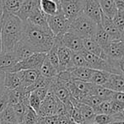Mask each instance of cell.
<instances>
[{"label":"cell","mask_w":124,"mask_h":124,"mask_svg":"<svg viewBox=\"0 0 124 124\" xmlns=\"http://www.w3.org/2000/svg\"><path fill=\"white\" fill-rule=\"evenodd\" d=\"M98 25H99L89 18L85 13H83L71 22L69 31L76 33L83 39L92 38L96 31Z\"/></svg>","instance_id":"3"},{"label":"cell","mask_w":124,"mask_h":124,"mask_svg":"<svg viewBox=\"0 0 124 124\" xmlns=\"http://www.w3.org/2000/svg\"><path fill=\"white\" fill-rule=\"evenodd\" d=\"M0 123L6 124H20L14 108L11 106L8 105L7 107L0 113Z\"/></svg>","instance_id":"24"},{"label":"cell","mask_w":124,"mask_h":124,"mask_svg":"<svg viewBox=\"0 0 124 124\" xmlns=\"http://www.w3.org/2000/svg\"><path fill=\"white\" fill-rule=\"evenodd\" d=\"M41 101L35 95L34 93L31 92L29 95V106L33 110L35 111L36 113H38L40 110V106H41Z\"/></svg>","instance_id":"41"},{"label":"cell","mask_w":124,"mask_h":124,"mask_svg":"<svg viewBox=\"0 0 124 124\" xmlns=\"http://www.w3.org/2000/svg\"><path fill=\"white\" fill-rule=\"evenodd\" d=\"M104 87L113 92H124V77L121 74H110Z\"/></svg>","instance_id":"18"},{"label":"cell","mask_w":124,"mask_h":124,"mask_svg":"<svg viewBox=\"0 0 124 124\" xmlns=\"http://www.w3.org/2000/svg\"><path fill=\"white\" fill-rule=\"evenodd\" d=\"M39 116L35 111H33L31 107H28L25 116L23 118V124H36L38 122Z\"/></svg>","instance_id":"36"},{"label":"cell","mask_w":124,"mask_h":124,"mask_svg":"<svg viewBox=\"0 0 124 124\" xmlns=\"http://www.w3.org/2000/svg\"><path fill=\"white\" fill-rule=\"evenodd\" d=\"M84 57H85V61L87 62L89 65V68L93 70H98V71H105V72H108L110 74H116V69H114L112 65L108 62L107 60L102 58V57H97L95 55L90 53L87 51L83 49L80 52Z\"/></svg>","instance_id":"5"},{"label":"cell","mask_w":124,"mask_h":124,"mask_svg":"<svg viewBox=\"0 0 124 124\" xmlns=\"http://www.w3.org/2000/svg\"><path fill=\"white\" fill-rule=\"evenodd\" d=\"M24 0H1L4 13L16 15L20 10Z\"/></svg>","instance_id":"26"},{"label":"cell","mask_w":124,"mask_h":124,"mask_svg":"<svg viewBox=\"0 0 124 124\" xmlns=\"http://www.w3.org/2000/svg\"><path fill=\"white\" fill-rule=\"evenodd\" d=\"M57 37L62 46L69 48L72 52H80L84 49V39L73 31H69Z\"/></svg>","instance_id":"10"},{"label":"cell","mask_w":124,"mask_h":124,"mask_svg":"<svg viewBox=\"0 0 124 124\" xmlns=\"http://www.w3.org/2000/svg\"><path fill=\"white\" fill-rule=\"evenodd\" d=\"M0 124H6V123H0Z\"/></svg>","instance_id":"55"},{"label":"cell","mask_w":124,"mask_h":124,"mask_svg":"<svg viewBox=\"0 0 124 124\" xmlns=\"http://www.w3.org/2000/svg\"><path fill=\"white\" fill-rule=\"evenodd\" d=\"M111 101L124 103V92H113Z\"/></svg>","instance_id":"46"},{"label":"cell","mask_w":124,"mask_h":124,"mask_svg":"<svg viewBox=\"0 0 124 124\" xmlns=\"http://www.w3.org/2000/svg\"><path fill=\"white\" fill-rule=\"evenodd\" d=\"M39 71L41 76L47 78H53L55 77H57V74H58V71L51 64V62L46 58V56Z\"/></svg>","instance_id":"31"},{"label":"cell","mask_w":124,"mask_h":124,"mask_svg":"<svg viewBox=\"0 0 124 124\" xmlns=\"http://www.w3.org/2000/svg\"><path fill=\"white\" fill-rule=\"evenodd\" d=\"M40 9L46 15H55L59 12L58 3L52 0H40Z\"/></svg>","instance_id":"25"},{"label":"cell","mask_w":124,"mask_h":124,"mask_svg":"<svg viewBox=\"0 0 124 124\" xmlns=\"http://www.w3.org/2000/svg\"><path fill=\"white\" fill-rule=\"evenodd\" d=\"M92 39H94L96 43L102 48V50H104L105 48L106 47L109 42L111 41V39H110L109 36L107 35V33L103 30L101 25H99L98 27H97V30L95 31V35L93 36Z\"/></svg>","instance_id":"29"},{"label":"cell","mask_w":124,"mask_h":124,"mask_svg":"<svg viewBox=\"0 0 124 124\" xmlns=\"http://www.w3.org/2000/svg\"><path fill=\"white\" fill-rule=\"evenodd\" d=\"M14 52H15V56H16L19 62H20V61L25 60V59L28 58V57H31V55H33V54L35 53V52L22 41H20V42L18 43V45L16 46Z\"/></svg>","instance_id":"30"},{"label":"cell","mask_w":124,"mask_h":124,"mask_svg":"<svg viewBox=\"0 0 124 124\" xmlns=\"http://www.w3.org/2000/svg\"><path fill=\"white\" fill-rule=\"evenodd\" d=\"M25 21L18 16L3 12L0 33L2 40V52H14L23 36Z\"/></svg>","instance_id":"1"},{"label":"cell","mask_w":124,"mask_h":124,"mask_svg":"<svg viewBox=\"0 0 124 124\" xmlns=\"http://www.w3.org/2000/svg\"><path fill=\"white\" fill-rule=\"evenodd\" d=\"M46 56V53H34L28 58L17 62L16 65L9 72L16 73L23 70H30V69L40 70L43 62L45 61Z\"/></svg>","instance_id":"7"},{"label":"cell","mask_w":124,"mask_h":124,"mask_svg":"<svg viewBox=\"0 0 124 124\" xmlns=\"http://www.w3.org/2000/svg\"><path fill=\"white\" fill-rule=\"evenodd\" d=\"M54 45L57 46V56L59 59V73L63 71L70 72L74 69L72 63V51L62 46L59 38L57 36H55Z\"/></svg>","instance_id":"8"},{"label":"cell","mask_w":124,"mask_h":124,"mask_svg":"<svg viewBox=\"0 0 124 124\" xmlns=\"http://www.w3.org/2000/svg\"><path fill=\"white\" fill-rule=\"evenodd\" d=\"M101 25L102 26L103 30L107 33L111 41H116V40L121 39L122 33L118 31V29L114 25L112 20L105 15L104 14H101Z\"/></svg>","instance_id":"15"},{"label":"cell","mask_w":124,"mask_h":124,"mask_svg":"<svg viewBox=\"0 0 124 124\" xmlns=\"http://www.w3.org/2000/svg\"><path fill=\"white\" fill-rule=\"evenodd\" d=\"M123 32H124V31H123Z\"/></svg>","instance_id":"58"},{"label":"cell","mask_w":124,"mask_h":124,"mask_svg":"<svg viewBox=\"0 0 124 124\" xmlns=\"http://www.w3.org/2000/svg\"><path fill=\"white\" fill-rule=\"evenodd\" d=\"M71 102H72L73 106H75L76 108H78V111H80L81 115L83 116L84 119H85V124H90L93 123L94 117L95 116V113L94 112V110L91 107H90L89 106L85 104H83L81 102L75 101L73 98H71Z\"/></svg>","instance_id":"20"},{"label":"cell","mask_w":124,"mask_h":124,"mask_svg":"<svg viewBox=\"0 0 124 124\" xmlns=\"http://www.w3.org/2000/svg\"><path fill=\"white\" fill-rule=\"evenodd\" d=\"M49 88L50 87H46V88H40V89H36L34 91H32V93H34L36 96L38 97L41 101L46 98V95H47L48 91H49Z\"/></svg>","instance_id":"44"},{"label":"cell","mask_w":124,"mask_h":124,"mask_svg":"<svg viewBox=\"0 0 124 124\" xmlns=\"http://www.w3.org/2000/svg\"><path fill=\"white\" fill-rule=\"evenodd\" d=\"M8 104V91L5 90L4 93L3 94L1 97H0V113L7 107Z\"/></svg>","instance_id":"45"},{"label":"cell","mask_w":124,"mask_h":124,"mask_svg":"<svg viewBox=\"0 0 124 124\" xmlns=\"http://www.w3.org/2000/svg\"><path fill=\"white\" fill-rule=\"evenodd\" d=\"M73 83H74V86L76 87L80 92L84 93L85 95H89L90 90L92 86V83H89V82H85V81H81V80H77V79H73Z\"/></svg>","instance_id":"38"},{"label":"cell","mask_w":124,"mask_h":124,"mask_svg":"<svg viewBox=\"0 0 124 124\" xmlns=\"http://www.w3.org/2000/svg\"><path fill=\"white\" fill-rule=\"evenodd\" d=\"M39 120L43 124H59L58 116H56V115L45 116V117H39Z\"/></svg>","instance_id":"43"},{"label":"cell","mask_w":124,"mask_h":124,"mask_svg":"<svg viewBox=\"0 0 124 124\" xmlns=\"http://www.w3.org/2000/svg\"><path fill=\"white\" fill-rule=\"evenodd\" d=\"M112 21L116 27L118 29L120 32H123L124 31V11H119L116 13L114 17L112 18Z\"/></svg>","instance_id":"39"},{"label":"cell","mask_w":124,"mask_h":124,"mask_svg":"<svg viewBox=\"0 0 124 124\" xmlns=\"http://www.w3.org/2000/svg\"><path fill=\"white\" fill-rule=\"evenodd\" d=\"M72 63L74 69L75 68H89L88 63L80 52H72Z\"/></svg>","instance_id":"34"},{"label":"cell","mask_w":124,"mask_h":124,"mask_svg":"<svg viewBox=\"0 0 124 124\" xmlns=\"http://www.w3.org/2000/svg\"><path fill=\"white\" fill-rule=\"evenodd\" d=\"M90 124H95V123H90Z\"/></svg>","instance_id":"56"},{"label":"cell","mask_w":124,"mask_h":124,"mask_svg":"<svg viewBox=\"0 0 124 124\" xmlns=\"http://www.w3.org/2000/svg\"><path fill=\"white\" fill-rule=\"evenodd\" d=\"M102 101H104V100L99 98V97H97V96L91 95H86L83 98V100H82L81 103L87 105V106H89L90 107H91L92 109L94 110V109H95Z\"/></svg>","instance_id":"35"},{"label":"cell","mask_w":124,"mask_h":124,"mask_svg":"<svg viewBox=\"0 0 124 124\" xmlns=\"http://www.w3.org/2000/svg\"><path fill=\"white\" fill-rule=\"evenodd\" d=\"M36 124H43V123H41V122H40V120H39V119H38V122H37V123H36Z\"/></svg>","instance_id":"54"},{"label":"cell","mask_w":124,"mask_h":124,"mask_svg":"<svg viewBox=\"0 0 124 124\" xmlns=\"http://www.w3.org/2000/svg\"><path fill=\"white\" fill-rule=\"evenodd\" d=\"M46 58L51 62V64L58 71V74H59V59H58V56H57V46L54 44L53 46L52 47V49L46 53Z\"/></svg>","instance_id":"33"},{"label":"cell","mask_w":124,"mask_h":124,"mask_svg":"<svg viewBox=\"0 0 124 124\" xmlns=\"http://www.w3.org/2000/svg\"><path fill=\"white\" fill-rule=\"evenodd\" d=\"M57 102H58V99L53 95V93L49 88V91H48L46 98L41 101L40 110L37 113L39 117H45V116L56 115Z\"/></svg>","instance_id":"11"},{"label":"cell","mask_w":124,"mask_h":124,"mask_svg":"<svg viewBox=\"0 0 124 124\" xmlns=\"http://www.w3.org/2000/svg\"><path fill=\"white\" fill-rule=\"evenodd\" d=\"M55 36L50 29H42L25 20L21 41L35 53H47L54 44Z\"/></svg>","instance_id":"2"},{"label":"cell","mask_w":124,"mask_h":124,"mask_svg":"<svg viewBox=\"0 0 124 124\" xmlns=\"http://www.w3.org/2000/svg\"><path fill=\"white\" fill-rule=\"evenodd\" d=\"M109 76H110V73H108V72L94 70L91 80H90V83L94 84V85H96L104 86L105 84L107 82Z\"/></svg>","instance_id":"32"},{"label":"cell","mask_w":124,"mask_h":124,"mask_svg":"<svg viewBox=\"0 0 124 124\" xmlns=\"http://www.w3.org/2000/svg\"><path fill=\"white\" fill-rule=\"evenodd\" d=\"M21 85V80L19 76L18 72H5L4 73V79H3V86L6 91H12L19 87Z\"/></svg>","instance_id":"19"},{"label":"cell","mask_w":124,"mask_h":124,"mask_svg":"<svg viewBox=\"0 0 124 124\" xmlns=\"http://www.w3.org/2000/svg\"><path fill=\"white\" fill-rule=\"evenodd\" d=\"M116 8L119 11H124V0H113Z\"/></svg>","instance_id":"50"},{"label":"cell","mask_w":124,"mask_h":124,"mask_svg":"<svg viewBox=\"0 0 124 124\" xmlns=\"http://www.w3.org/2000/svg\"><path fill=\"white\" fill-rule=\"evenodd\" d=\"M116 67L119 71V74L121 75H124V58L116 62Z\"/></svg>","instance_id":"48"},{"label":"cell","mask_w":124,"mask_h":124,"mask_svg":"<svg viewBox=\"0 0 124 124\" xmlns=\"http://www.w3.org/2000/svg\"><path fill=\"white\" fill-rule=\"evenodd\" d=\"M124 110V103L111 101V115L117 114Z\"/></svg>","instance_id":"42"},{"label":"cell","mask_w":124,"mask_h":124,"mask_svg":"<svg viewBox=\"0 0 124 124\" xmlns=\"http://www.w3.org/2000/svg\"><path fill=\"white\" fill-rule=\"evenodd\" d=\"M103 57L108 61L118 62L124 58V41L122 40L111 41L103 50Z\"/></svg>","instance_id":"9"},{"label":"cell","mask_w":124,"mask_h":124,"mask_svg":"<svg viewBox=\"0 0 124 124\" xmlns=\"http://www.w3.org/2000/svg\"><path fill=\"white\" fill-rule=\"evenodd\" d=\"M2 52V40H1V33H0V54Z\"/></svg>","instance_id":"53"},{"label":"cell","mask_w":124,"mask_h":124,"mask_svg":"<svg viewBox=\"0 0 124 124\" xmlns=\"http://www.w3.org/2000/svg\"><path fill=\"white\" fill-rule=\"evenodd\" d=\"M111 123H113V117L111 115L97 114L93 120V123L95 124H111Z\"/></svg>","instance_id":"40"},{"label":"cell","mask_w":124,"mask_h":124,"mask_svg":"<svg viewBox=\"0 0 124 124\" xmlns=\"http://www.w3.org/2000/svg\"><path fill=\"white\" fill-rule=\"evenodd\" d=\"M26 20L35 26L42 28V29H49L47 20H46V15L40 8L36 9L34 13L31 14V16Z\"/></svg>","instance_id":"21"},{"label":"cell","mask_w":124,"mask_h":124,"mask_svg":"<svg viewBox=\"0 0 124 124\" xmlns=\"http://www.w3.org/2000/svg\"><path fill=\"white\" fill-rule=\"evenodd\" d=\"M111 124H124L123 121H116V122H113Z\"/></svg>","instance_id":"52"},{"label":"cell","mask_w":124,"mask_h":124,"mask_svg":"<svg viewBox=\"0 0 124 124\" xmlns=\"http://www.w3.org/2000/svg\"><path fill=\"white\" fill-rule=\"evenodd\" d=\"M50 90H52L53 95L64 105H67L68 103L70 102L71 96L69 90L62 82L57 79V77L52 78L50 85Z\"/></svg>","instance_id":"12"},{"label":"cell","mask_w":124,"mask_h":124,"mask_svg":"<svg viewBox=\"0 0 124 124\" xmlns=\"http://www.w3.org/2000/svg\"><path fill=\"white\" fill-rule=\"evenodd\" d=\"M98 3L102 13L112 20L114 15L117 12V8L115 5L114 1L113 0H98Z\"/></svg>","instance_id":"27"},{"label":"cell","mask_w":124,"mask_h":124,"mask_svg":"<svg viewBox=\"0 0 124 124\" xmlns=\"http://www.w3.org/2000/svg\"><path fill=\"white\" fill-rule=\"evenodd\" d=\"M113 117V122L116 121H123L124 122V110L121 112L117 113V114L115 115H111Z\"/></svg>","instance_id":"49"},{"label":"cell","mask_w":124,"mask_h":124,"mask_svg":"<svg viewBox=\"0 0 124 124\" xmlns=\"http://www.w3.org/2000/svg\"><path fill=\"white\" fill-rule=\"evenodd\" d=\"M3 79H4V72L0 71V97L4 93V86H3Z\"/></svg>","instance_id":"47"},{"label":"cell","mask_w":124,"mask_h":124,"mask_svg":"<svg viewBox=\"0 0 124 124\" xmlns=\"http://www.w3.org/2000/svg\"><path fill=\"white\" fill-rule=\"evenodd\" d=\"M19 62L15 52H1L0 54V71L9 72Z\"/></svg>","instance_id":"17"},{"label":"cell","mask_w":124,"mask_h":124,"mask_svg":"<svg viewBox=\"0 0 124 124\" xmlns=\"http://www.w3.org/2000/svg\"><path fill=\"white\" fill-rule=\"evenodd\" d=\"M57 3L61 13L71 23L84 13L85 0H60Z\"/></svg>","instance_id":"4"},{"label":"cell","mask_w":124,"mask_h":124,"mask_svg":"<svg viewBox=\"0 0 124 124\" xmlns=\"http://www.w3.org/2000/svg\"><path fill=\"white\" fill-rule=\"evenodd\" d=\"M89 95H95V96L99 97V98L104 100V101H111V96L113 95V91L105 88L104 86L92 84L91 89H90Z\"/></svg>","instance_id":"23"},{"label":"cell","mask_w":124,"mask_h":124,"mask_svg":"<svg viewBox=\"0 0 124 124\" xmlns=\"http://www.w3.org/2000/svg\"><path fill=\"white\" fill-rule=\"evenodd\" d=\"M38 8H40V0H24L16 16L25 21Z\"/></svg>","instance_id":"14"},{"label":"cell","mask_w":124,"mask_h":124,"mask_svg":"<svg viewBox=\"0 0 124 124\" xmlns=\"http://www.w3.org/2000/svg\"><path fill=\"white\" fill-rule=\"evenodd\" d=\"M84 49L90 53L97 57H103V50L96 43V41L92 38H85L84 39Z\"/></svg>","instance_id":"28"},{"label":"cell","mask_w":124,"mask_h":124,"mask_svg":"<svg viewBox=\"0 0 124 124\" xmlns=\"http://www.w3.org/2000/svg\"><path fill=\"white\" fill-rule=\"evenodd\" d=\"M123 77H124V75H123Z\"/></svg>","instance_id":"57"},{"label":"cell","mask_w":124,"mask_h":124,"mask_svg":"<svg viewBox=\"0 0 124 124\" xmlns=\"http://www.w3.org/2000/svg\"><path fill=\"white\" fill-rule=\"evenodd\" d=\"M3 15V6H2V3H1V0H0V26H1Z\"/></svg>","instance_id":"51"},{"label":"cell","mask_w":124,"mask_h":124,"mask_svg":"<svg viewBox=\"0 0 124 124\" xmlns=\"http://www.w3.org/2000/svg\"><path fill=\"white\" fill-rule=\"evenodd\" d=\"M84 13L97 25H101L102 11L99 5L98 0H85Z\"/></svg>","instance_id":"13"},{"label":"cell","mask_w":124,"mask_h":124,"mask_svg":"<svg viewBox=\"0 0 124 124\" xmlns=\"http://www.w3.org/2000/svg\"><path fill=\"white\" fill-rule=\"evenodd\" d=\"M18 74L20 78V80H21L20 87L25 89V90L31 87L32 85H34V83L41 75L39 70H34V69L20 71V72H18Z\"/></svg>","instance_id":"16"},{"label":"cell","mask_w":124,"mask_h":124,"mask_svg":"<svg viewBox=\"0 0 124 124\" xmlns=\"http://www.w3.org/2000/svg\"><path fill=\"white\" fill-rule=\"evenodd\" d=\"M46 20H47V25L50 31L55 36H62L64 33L69 31L70 22L63 16L60 9L57 15H51V16L46 15Z\"/></svg>","instance_id":"6"},{"label":"cell","mask_w":124,"mask_h":124,"mask_svg":"<svg viewBox=\"0 0 124 124\" xmlns=\"http://www.w3.org/2000/svg\"><path fill=\"white\" fill-rule=\"evenodd\" d=\"M94 70L90 68H75L70 71V74L73 79L81 80V81L90 83Z\"/></svg>","instance_id":"22"},{"label":"cell","mask_w":124,"mask_h":124,"mask_svg":"<svg viewBox=\"0 0 124 124\" xmlns=\"http://www.w3.org/2000/svg\"><path fill=\"white\" fill-rule=\"evenodd\" d=\"M94 112L95 113V115H97V114L111 115V101H102L95 109H94Z\"/></svg>","instance_id":"37"}]
</instances>
